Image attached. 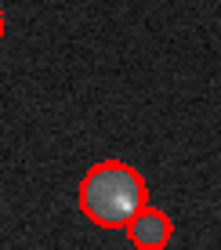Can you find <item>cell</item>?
<instances>
[{"instance_id": "6da1fadb", "label": "cell", "mask_w": 221, "mask_h": 250, "mask_svg": "<svg viewBox=\"0 0 221 250\" xmlns=\"http://www.w3.org/2000/svg\"><path fill=\"white\" fill-rule=\"evenodd\" d=\"M149 185L131 163L101 160L80 182V210L101 229H123L145 207Z\"/></svg>"}, {"instance_id": "7a4b0ae2", "label": "cell", "mask_w": 221, "mask_h": 250, "mask_svg": "<svg viewBox=\"0 0 221 250\" xmlns=\"http://www.w3.org/2000/svg\"><path fill=\"white\" fill-rule=\"evenodd\" d=\"M123 229H127V239H131L138 250H163L171 243V236H174L171 218H167L163 210H156V207H141Z\"/></svg>"}, {"instance_id": "3957f363", "label": "cell", "mask_w": 221, "mask_h": 250, "mask_svg": "<svg viewBox=\"0 0 221 250\" xmlns=\"http://www.w3.org/2000/svg\"><path fill=\"white\" fill-rule=\"evenodd\" d=\"M4 29H7V22H4V11H0V40H4Z\"/></svg>"}]
</instances>
